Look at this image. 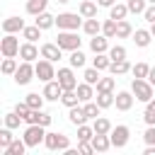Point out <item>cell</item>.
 <instances>
[{
  "mask_svg": "<svg viewBox=\"0 0 155 155\" xmlns=\"http://www.w3.org/2000/svg\"><path fill=\"white\" fill-rule=\"evenodd\" d=\"M56 44H58L61 48H65V51L80 48V39H78V34H73V31H61L58 39H56Z\"/></svg>",
  "mask_w": 155,
  "mask_h": 155,
  "instance_id": "cell-6",
  "label": "cell"
},
{
  "mask_svg": "<svg viewBox=\"0 0 155 155\" xmlns=\"http://www.w3.org/2000/svg\"><path fill=\"white\" fill-rule=\"evenodd\" d=\"M24 140H27V145H39L41 140H46L44 126L41 124H29V128L24 131Z\"/></svg>",
  "mask_w": 155,
  "mask_h": 155,
  "instance_id": "cell-3",
  "label": "cell"
},
{
  "mask_svg": "<svg viewBox=\"0 0 155 155\" xmlns=\"http://www.w3.org/2000/svg\"><path fill=\"white\" fill-rule=\"evenodd\" d=\"M102 31H104V36H116V19L109 17V22L102 24Z\"/></svg>",
  "mask_w": 155,
  "mask_h": 155,
  "instance_id": "cell-43",
  "label": "cell"
},
{
  "mask_svg": "<svg viewBox=\"0 0 155 155\" xmlns=\"http://www.w3.org/2000/svg\"><path fill=\"white\" fill-rule=\"evenodd\" d=\"M126 12H128V5H111V10H109V17L111 19H124L126 17Z\"/></svg>",
  "mask_w": 155,
  "mask_h": 155,
  "instance_id": "cell-27",
  "label": "cell"
},
{
  "mask_svg": "<svg viewBox=\"0 0 155 155\" xmlns=\"http://www.w3.org/2000/svg\"><path fill=\"white\" fill-rule=\"evenodd\" d=\"M111 90H114V78H99L97 92H111Z\"/></svg>",
  "mask_w": 155,
  "mask_h": 155,
  "instance_id": "cell-39",
  "label": "cell"
},
{
  "mask_svg": "<svg viewBox=\"0 0 155 155\" xmlns=\"http://www.w3.org/2000/svg\"><path fill=\"white\" fill-rule=\"evenodd\" d=\"M68 116H70V121H73L75 126H82V124H85V119H87L85 107H78V104H75V107H70V114H68Z\"/></svg>",
  "mask_w": 155,
  "mask_h": 155,
  "instance_id": "cell-19",
  "label": "cell"
},
{
  "mask_svg": "<svg viewBox=\"0 0 155 155\" xmlns=\"http://www.w3.org/2000/svg\"><path fill=\"white\" fill-rule=\"evenodd\" d=\"M145 155H155V145H148L145 148Z\"/></svg>",
  "mask_w": 155,
  "mask_h": 155,
  "instance_id": "cell-55",
  "label": "cell"
},
{
  "mask_svg": "<svg viewBox=\"0 0 155 155\" xmlns=\"http://www.w3.org/2000/svg\"><path fill=\"white\" fill-rule=\"evenodd\" d=\"M61 102H63L65 107H75V104L80 102V97H78V90H63V97H61Z\"/></svg>",
  "mask_w": 155,
  "mask_h": 155,
  "instance_id": "cell-25",
  "label": "cell"
},
{
  "mask_svg": "<svg viewBox=\"0 0 155 155\" xmlns=\"http://www.w3.org/2000/svg\"><path fill=\"white\" fill-rule=\"evenodd\" d=\"M44 97H46V99H61V97H63L61 82H58V80H48L46 87H44Z\"/></svg>",
  "mask_w": 155,
  "mask_h": 155,
  "instance_id": "cell-11",
  "label": "cell"
},
{
  "mask_svg": "<svg viewBox=\"0 0 155 155\" xmlns=\"http://www.w3.org/2000/svg\"><path fill=\"white\" fill-rule=\"evenodd\" d=\"M94 133H109L111 131V124H109V119H94Z\"/></svg>",
  "mask_w": 155,
  "mask_h": 155,
  "instance_id": "cell-38",
  "label": "cell"
},
{
  "mask_svg": "<svg viewBox=\"0 0 155 155\" xmlns=\"http://www.w3.org/2000/svg\"><path fill=\"white\" fill-rule=\"evenodd\" d=\"M109 58H111V61H121V58H126V48H124V46H114V48L109 51Z\"/></svg>",
  "mask_w": 155,
  "mask_h": 155,
  "instance_id": "cell-46",
  "label": "cell"
},
{
  "mask_svg": "<svg viewBox=\"0 0 155 155\" xmlns=\"http://www.w3.org/2000/svg\"><path fill=\"white\" fill-rule=\"evenodd\" d=\"M90 46H92V51H94V53H104V51H107V39L97 34V36H92Z\"/></svg>",
  "mask_w": 155,
  "mask_h": 155,
  "instance_id": "cell-30",
  "label": "cell"
},
{
  "mask_svg": "<svg viewBox=\"0 0 155 155\" xmlns=\"http://www.w3.org/2000/svg\"><path fill=\"white\" fill-rule=\"evenodd\" d=\"M109 138H111V145L121 148V145H126V140H128V128H126V126H116V128L109 131Z\"/></svg>",
  "mask_w": 155,
  "mask_h": 155,
  "instance_id": "cell-10",
  "label": "cell"
},
{
  "mask_svg": "<svg viewBox=\"0 0 155 155\" xmlns=\"http://www.w3.org/2000/svg\"><path fill=\"white\" fill-rule=\"evenodd\" d=\"M99 29H102V24L97 22V17H90V19L85 22V34H90V36H97V34H99Z\"/></svg>",
  "mask_w": 155,
  "mask_h": 155,
  "instance_id": "cell-28",
  "label": "cell"
},
{
  "mask_svg": "<svg viewBox=\"0 0 155 155\" xmlns=\"http://www.w3.org/2000/svg\"><path fill=\"white\" fill-rule=\"evenodd\" d=\"M44 7H46V0H29L27 2V12L29 15H39V12H44Z\"/></svg>",
  "mask_w": 155,
  "mask_h": 155,
  "instance_id": "cell-31",
  "label": "cell"
},
{
  "mask_svg": "<svg viewBox=\"0 0 155 155\" xmlns=\"http://www.w3.org/2000/svg\"><path fill=\"white\" fill-rule=\"evenodd\" d=\"M56 80L61 82L63 90H75V87H78V80H75V75H73L70 68H61L58 75H56Z\"/></svg>",
  "mask_w": 155,
  "mask_h": 155,
  "instance_id": "cell-8",
  "label": "cell"
},
{
  "mask_svg": "<svg viewBox=\"0 0 155 155\" xmlns=\"http://www.w3.org/2000/svg\"><path fill=\"white\" fill-rule=\"evenodd\" d=\"M24 148H27V140H12L5 148V155H24Z\"/></svg>",
  "mask_w": 155,
  "mask_h": 155,
  "instance_id": "cell-21",
  "label": "cell"
},
{
  "mask_svg": "<svg viewBox=\"0 0 155 155\" xmlns=\"http://www.w3.org/2000/svg\"><path fill=\"white\" fill-rule=\"evenodd\" d=\"M61 51H63V48H61L58 44H44V46H41V56L48 58V61H58V58H61Z\"/></svg>",
  "mask_w": 155,
  "mask_h": 155,
  "instance_id": "cell-13",
  "label": "cell"
},
{
  "mask_svg": "<svg viewBox=\"0 0 155 155\" xmlns=\"http://www.w3.org/2000/svg\"><path fill=\"white\" fill-rule=\"evenodd\" d=\"M10 143H12V133H10V126H7V128H2V131H0V145H2V148H7Z\"/></svg>",
  "mask_w": 155,
  "mask_h": 155,
  "instance_id": "cell-49",
  "label": "cell"
},
{
  "mask_svg": "<svg viewBox=\"0 0 155 155\" xmlns=\"http://www.w3.org/2000/svg\"><path fill=\"white\" fill-rule=\"evenodd\" d=\"M31 109H41L44 107V97L41 94H36V92H31V94H27V99H24Z\"/></svg>",
  "mask_w": 155,
  "mask_h": 155,
  "instance_id": "cell-37",
  "label": "cell"
},
{
  "mask_svg": "<svg viewBox=\"0 0 155 155\" xmlns=\"http://www.w3.org/2000/svg\"><path fill=\"white\" fill-rule=\"evenodd\" d=\"M143 15H145V19H148V22H155V2H153L150 7H145V12H143Z\"/></svg>",
  "mask_w": 155,
  "mask_h": 155,
  "instance_id": "cell-52",
  "label": "cell"
},
{
  "mask_svg": "<svg viewBox=\"0 0 155 155\" xmlns=\"http://www.w3.org/2000/svg\"><path fill=\"white\" fill-rule=\"evenodd\" d=\"M99 104L97 102H85V114H87V119H97L99 116Z\"/></svg>",
  "mask_w": 155,
  "mask_h": 155,
  "instance_id": "cell-40",
  "label": "cell"
},
{
  "mask_svg": "<svg viewBox=\"0 0 155 155\" xmlns=\"http://www.w3.org/2000/svg\"><path fill=\"white\" fill-rule=\"evenodd\" d=\"M78 12H80L85 19H90V17H97V5H94L92 0H82V2H80V7H78Z\"/></svg>",
  "mask_w": 155,
  "mask_h": 155,
  "instance_id": "cell-17",
  "label": "cell"
},
{
  "mask_svg": "<svg viewBox=\"0 0 155 155\" xmlns=\"http://www.w3.org/2000/svg\"><path fill=\"white\" fill-rule=\"evenodd\" d=\"M109 70H111L114 75H124V73H128V70H131V63H128L126 58H121V61H111Z\"/></svg>",
  "mask_w": 155,
  "mask_h": 155,
  "instance_id": "cell-20",
  "label": "cell"
},
{
  "mask_svg": "<svg viewBox=\"0 0 155 155\" xmlns=\"http://www.w3.org/2000/svg\"><path fill=\"white\" fill-rule=\"evenodd\" d=\"M92 65H94V68H99V70H104V68H109V65H111V58H109V56H104V53H94Z\"/></svg>",
  "mask_w": 155,
  "mask_h": 155,
  "instance_id": "cell-33",
  "label": "cell"
},
{
  "mask_svg": "<svg viewBox=\"0 0 155 155\" xmlns=\"http://www.w3.org/2000/svg\"><path fill=\"white\" fill-rule=\"evenodd\" d=\"M143 119H145V124H148V126H155V99H150V102H148Z\"/></svg>",
  "mask_w": 155,
  "mask_h": 155,
  "instance_id": "cell-35",
  "label": "cell"
},
{
  "mask_svg": "<svg viewBox=\"0 0 155 155\" xmlns=\"http://www.w3.org/2000/svg\"><path fill=\"white\" fill-rule=\"evenodd\" d=\"M19 56H22L24 61H34V58L39 56V48L34 46V41H27V44L19 46Z\"/></svg>",
  "mask_w": 155,
  "mask_h": 155,
  "instance_id": "cell-15",
  "label": "cell"
},
{
  "mask_svg": "<svg viewBox=\"0 0 155 155\" xmlns=\"http://www.w3.org/2000/svg\"><path fill=\"white\" fill-rule=\"evenodd\" d=\"M58 2H68V0H58Z\"/></svg>",
  "mask_w": 155,
  "mask_h": 155,
  "instance_id": "cell-57",
  "label": "cell"
},
{
  "mask_svg": "<svg viewBox=\"0 0 155 155\" xmlns=\"http://www.w3.org/2000/svg\"><path fill=\"white\" fill-rule=\"evenodd\" d=\"M22 36H24L27 41H36V39L41 36V27H39V24H34V27H24V29H22Z\"/></svg>",
  "mask_w": 155,
  "mask_h": 155,
  "instance_id": "cell-26",
  "label": "cell"
},
{
  "mask_svg": "<svg viewBox=\"0 0 155 155\" xmlns=\"http://www.w3.org/2000/svg\"><path fill=\"white\" fill-rule=\"evenodd\" d=\"M78 153H80V155H90V153H94V145H92V143H87V140H80Z\"/></svg>",
  "mask_w": 155,
  "mask_h": 155,
  "instance_id": "cell-50",
  "label": "cell"
},
{
  "mask_svg": "<svg viewBox=\"0 0 155 155\" xmlns=\"http://www.w3.org/2000/svg\"><path fill=\"white\" fill-rule=\"evenodd\" d=\"M148 82L155 85V68H150V73H148Z\"/></svg>",
  "mask_w": 155,
  "mask_h": 155,
  "instance_id": "cell-53",
  "label": "cell"
},
{
  "mask_svg": "<svg viewBox=\"0 0 155 155\" xmlns=\"http://www.w3.org/2000/svg\"><path fill=\"white\" fill-rule=\"evenodd\" d=\"M31 75H36V70H34V65H31L29 61H24V63H19L17 70H15V82H17V85H27V82L31 80Z\"/></svg>",
  "mask_w": 155,
  "mask_h": 155,
  "instance_id": "cell-5",
  "label": "cell"
},
{
  "mask_svg": "<svg viewBox=\"0 0 155 155\" xmlns=\"http://www.w3.org/2000/svg\"><path fill=\"white\" fill-rule=\"evenodd\" d=\"M145 143H148V145H155V126H148V131H145Z\"/></svg>",
  "mask_w": 155,
  "mask_h": 155,
  "instance_id": "cell-51",
  "label": "cell"
},
{
  "mask_svg": "<svg viewBox=\"0 0 155 155\" xmlns=\"http://www.w3.org/2000/svg\"><path fill=\"white\" fill-rule=\"evenodd\" d=\"M150 2H155V0H150Z\"/></svg>",
  "mask_w": 155,
  "mask_h": 155,
  "instance_id": "cell-58",
  "label": "cell"
},
{
  "mask_svg": "<svg viewBox=\"0 0 155 155\" xmlns=\"http://www.w3.org/2000/svg\"><path fill=\"white\" fill-rule=\"evenodd\" d=\"M126 5H128V12H136V15L145 12V0H128Z\"/></svg>",
  "mask_w": 155,
  "mask_h": 155,
  "instance_id": "cell-42",
  "label": "cell"
},
{
  "mask_svg": "<svg viewBox=\"0 0 155 155\" xmlns=\"http://www.w3.org/2000/svg\"><path fill=\"white\" fill-rule=\"evenodd\" d=\"M75 90H78L80 102H90V99H92V85H90V82H80Z\"/></svg>",
  "mask_w": 155,
  "mask_h": 155,
  "instance_id": "cell-24",
  "label": "cell"
},
{
  "mask_svg": "<svg viewBox=\"0 0 155 155\" xmlns=\"http://www.w3.org/2000/svg\"><path fill=\"white\" fill-rule=\"evenodd\" d=\"M150 31H145V29H136L133 31V41H136V46H148L150 44Z\"/></svg>",
  "mask_w": 155,
  "mask_h": 155,
  "instance_id": "cell-23",
  "label": "cell"
},
{
  "mask_svg": "<svg viewBox=\"0 0 155 155\" xmlns=\"http://www.w3.org/2000/svg\"><path fill=\"white\" fill-rule=\"evenodd\" d=\"M133 34V29H131V24L126 22V19H119L116 22V36H121V39H126V36H131Z\"/></svg>",
  "mask_w": 155,
  "mask_h": 155,
  "instance_id": "cell-29",
  "label": "cell"
},
{
  "mask_svg": "<svg viewBox=\"0 0 155 155\" xmlns=\"http://www.w3.org/2000/svg\"><path fill=\"white\" fill-rule=\"evenodd\" d=\"M114 97H116V94H111V92H99V94H97V104H99L102 109H107V107L114 104Z\"/></svg>",
  "mask_w": 155,
  "mask_h": 155,
  "instance_id": "cell-34",
  "label": "cell"
},
{
  "mask_svg": "<svg viewBox=\"0 0 155 155\" xmlns=\"http://www.w3.org/2000/svg\"><path fill=\"white\" fill-rule=\"evenodd\" d=\"M150 34L155 36V22H150Z\"/></svg>",
  "mask_w": 155,
  "mask_h": 155,
  "instance_id": "cell-56",
  "label": "cell"
},
{
  "mask_svg": "<svg viewBox=\"0 0 155 155\" xmlns=\"http://www.w3.org/2000/svg\"><path fill=\"white\" fill-rule=\"evenodd\" d=\"M131 87H133V94H136V99H140V102H145V104L153 99V85H150L148 80H143V78H136Z\"/></svg>",
  "mask_w": 155,
  "mask_h": 155,
  "instance_id": "cell-1",
  "label": "cell"
},
{
  "mask_svg": "<svg viewBox=\"0 0 155 155\" xmlns=\"http://www.w3.org/2000/svg\"><path fill=\"white\" fill-rule=\"evenodd\" d=\"M80 17L82 15H75V12H61L56 17V27L58 29H78L80 27Z\"/></svg>",
  "mask_w": 155,
  "mask_h": 155,
  "instance_id": "cell-2",
  "label": "cell"
},
{
  "mask_svg": "<svg viewBox=\"0 0 155 155\" xmlns=\"http://www.w3.org/2000/svg\"><path fill=\"white\" fill-rule=\"evenodd\" d=\"M2 29L10 34V31H22L24 29V19H19V17H7L5 22H2Z\"/></svg>",
  "mask_w": 155,
  "mask_h": 155,
  "instance_id": "cell-18",
  "label": "cell"
},
{
  "mask_svg": "<svg viewBox=\"0 0 155 155\" xmlns=\"http://www.w3.org/2000/svg\"><path fill=\"white\" fill-rule=\"evenodd\" d=\"M0 51H2V56H17V53H19V41H17L12 34H7V36L0 41Z\"/></svg>",
  "mask_w": 155,
  "mask_h": 155,
  "instance_id": "cell-9",
  "label": "cell"
},
{
  "mask_svg": "<svg viewBox=\"0 0 155 155\" xmlns=\"http://www.w3.org/2000/svg\"><path fill=\"white\" fill-rule=\"evenodd\" d=\"M70 65H73V68H82V65H85V53H82L80 48L70 51Z\"/></svg>",
  "mask_w": 155,
  "mask_h": 155,
  "instance_id": "cell-32",
  "label": "cell"
},
{
  "mask_svg": "<svg viewBox=\"0 0 155 155\" xmlns=\"http://www.w3.org/2000/svg\"><path fill=\"white\" fill-rule=\"evenodd\" d=\"M97 2H99V5H104V7H111V5H114V0H97Z\"/></svg>",
  "mask_w": 155,
  "mask_h": 155,
  "instance_id": "cell-54",
  "label": "cell"
},
{
  "mask_svg": "<svg viewBox=\"0 0 155 155\" xmlns=\"http://www.w3.org/2000/svg\"><path fill=\"white\" fill-rule=\"evenodd\" d=\"M34 70H36V78H39V80H44V82H48V80H53V78H56V70H53V61H48V58L39 61V63L34 65Z\"/></svg>",
  "mask_w": 155,
  "mask_h": 155,
  "instance_id": "cell-4",
  "label": "cell"
},
{
  "mask_svg": "<svg viewBox=\"0 0 155 155\" xmlns=\"http://www.w3.org/2000/svg\"><path fill=\"white\" fill-rule=\"evenodd\" d=\"M82 78H85V82H90V85H97V82H99V68H94V65H92V68H87Z\"/></svg>",
  "mask_w": 155,
  "mask_h": 155,
  "instance_id": "cell-36",
  "label": "cell"
},
{
  "mask_svg": "<svg viewBox=\"0 0 155 155\" xmlns=\"http://www.w3.org/2000/svg\"><path fill=\"white\" fill-rule=\"evenodd\" d=\"M15 111H17V114H19V116H22V119H27V116H29V114H31V107H29V104H27V102H19V104H17V107H15Z\"/></svg>",
  "mask_w": 155,
  "mask_h": 155,
  "instance_id": "cell-48",
  "label": "cell"
},
{
  "mask_svg": "<svg viewBox=\"0 0 155 155\" xmlns=\"http://www.w3.org/2000/svg\"><path fill=\"white\" fill-rule=\"evenodd\" d=\"M19 114L17 111H12V114H5V126H10V128H15V126H19Z\"/></svg>",
  "mask_w": 155,
  "mask_h": 155,
  "instance_id": "cell-47",
  "label": "cell"
},
{
  "mask_svg": "<svg viewBox=\"0 0 155 155\" xmlns=\"http://www.w3.org/2000/svg\"><path fill=\"white\" fill-rule=\"evenodd\" d=\"M27 124H41V126H48L51 124V114H46L44 109H31V114L24 119Z\"/></svg>",
  "mask_w": 155,
  "mask_h": 155,
  "instance_id": "cell-12",
  "label": "cell"
},
{
  "mask_svg": "<svg viewBox=\"0 0 155 155\" xmlns=\"http://www.w3.org/2000/svg\"><path fill=\"white\" fill-rule=\"evenodd\" d=\"M92 145H94V150L104 153V150H109L111 138H107V133H94V136H92Z\"/></svg>",
  "mask_w": 155,
  "mask_h": 155,
  "instance_id": "cell-16",
  "label": "cell"
},
{
  "mask_svg": "<svg viewBox=\"0 0 155 155\" xmlns=\"http://www.w3.org/2000/svg\"><path fill=\"white\" fill-rule=\"evenodd\" d=\"M15 70H17V63L12 61V56H5V61H2V73L10 75V73H15Z\"/></svg>",
  "mask_w": 155,
  "mask_h": 155,
  "instance_id": "cell-45",
  "label": "cell"
},
{
  "mask_svg": "<svg viewBox=\"0 0 155 155\" xmlns=\"http://www.w3.org/2000/svg\"><path fill=\"white\" fill-rule=\"evenodd\" d=\"M114 104H116V109H121V111H128V109H131V104H133V97H131V92H119V94L114 97Z\"/></svg>",
  "mask_w": 155,
  "mask_h": 155,
  "instance_id": "cell-14",
  "label": "cell"
},
{
  "mask_svg": "<svg viewBox=\"0 0 155 155\" xmlns=\"http://www.w3.org/2000/svg\"><path fill=\"white\" fill-rule=\"evenodd\" d=\"M46 148L48 150H68V136H63V133H46Z\"/></svg>",
  "mask_w": 155,
  "mask_h": 155,
  "instance_id": "cell-7",
  "label": "cell"
},
{
  "mask_svg": "<svg viewBox=\"0 0 155 155\" xmlns=\"http://www.w3.org/2000/svg\"><path fill=\"white\" fill-rule=\"evenodd\" d=\"M148 73H150V65L148 63H136L133 65V75L136 78H148Z\"/></svg>",
  "mask_w": 155,
  "mask_h": 155,
  "instance_id": "cell-44",
  "label": "cell"
},
{
  "mask_svg": "<svg viewBox=\"0 0 155 155\" xmlns=\"http://www.w3.org/2000/svg\"><path fill=\"white\" fill-rule=\"evenodd\" d=\"M36 24H39L41 29H48V27L56 24V17L48 15V12H39V15H36Z\"/></svg>",
  "mask_w": 155,
  "mask_h": 155,
  "instance_id": "cell-22",
  "label": "cell"
},
{
  "mask_svg": "<svg viewBox=\"0 0 155 155\" xmlns=\"http://www.w3.org/2000/svg\"><path fill=\"white\" fill-rule=\"evenodd\" d=\"M92 136H94V128H90L85 124L78 128V140H92Z\"/></svg>",
  "mask_w": 155,
  "mask_h": 155,
  "instance_id": "cell-41",
  "label": "cell"
}]
</instances>
